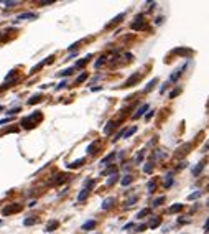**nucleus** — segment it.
Wrapping results in <instances>:
<instances>
[{"label":"nucleus","instance_id":"40","mask_svg":"<svg viewBox=\"0 0 209 234\" xmlns=\"http://www.w3.org/2000/svg\"><path fill=\"white\" fill-rule=\"evenodd\" d=\"M143 229H146V224H140V226H137V228H135V231H137V233H142Z\"/></svg>","mask_w":209,"mask_h":234},{"label":"nucleus","instance_id":"32","mask_svg":"<svg viewBox=\"0 0 209 234\" xmlns=\"http://www.w3.org/2000/svg\"><path fill=\"white\" fill-rule=\"evenodd\" d=\"M150 213V209H142V211H138V214H137V218H143V216H146V214Z\"/></svg>","mask_w":209,"mask_h":234},{"label":"nucleus","instance_id":"2","mask_svg":"<svg viewBox=\"0 0 209 234\" xmlns=\"http://www.w3.org/2000/svg\"><path fill=\"white\" fill-rule=\"evenodd\" d=\"M21 208H23L21 205L13 203V205H10V206H5V208L2 209V214H4V216H10V214H15V213H18V211H21Z\"/></svg>","mask_w":209,"mask_h":234},{"label":"nucleus","instance_id":"42","mask_svg":"<svg viewBox=\"0 0 209 234\" xmlns=\"http://www.w3.org/2000/svg\"><path fill=\"white\" fill-rule=\"evenodd\" d=\"M64 86H66V81H61V83H59V84H58V86H56L55 89H56V91H59V89H63Z\"/></svg>","mask_w":209,"mask_h":234},{"label":"nucleus","instance_id":"49","mask_svg":"<svg viewBox=\"0 0 209 234\" xmlns=\"http://www.w3.org/2000/svg\"><path fill=\"white\" fill-rule=\"evenodd\" d=\"M166 86H168V84H166V83H165V84H163V86H161V88H160V92H161V94H163V92H165V89H166Z\"/></svg>","mask_w":209,"mask_h":234},{"label":"nucleus","instance_id":"52","mask_svg":"<svg viewBox=\"0 0 209 234\" xmlns=\"http://www.w3.org/2000/svg\"><path fill=\"white\" fill-rule=\"evenodd\" d=\"M4 109H5V107H4V106H0V111H4Z\"/></svg>","mask_w":209,"mask_h":234},{"label":"nucleus","instance_id":"54","mask_svg":"<svg viewBox=\"0 0 209 234\" xmlns=\"http://www.w3.org/2000/svg\"><path fill=\"white\" fill-rule=\"evenodd\" d=\"M0 224H2V221H0Z\"/></svg>","mask_w":209,"mask_h":234},{"label":"nucleus","instance_id":"50","mask_svg":"<svg viewBox=\"0 0 209 234\" xmlns=\"http://www.w3.org/2000/svg\"><path fill=\"white\" fill-rule=\"evenodd\" d=\"M102 89V86H96V88H91V91H100Z\"/></svg>","mask_w":209,"mask_h":234},{"label":"nucleus","instance_id":"16","mask_svg":"<svg viewBox=\"0 0 209 234\" xmlns=\"http://www.w3.org/2000/svg\"><path fill=\"white\" fill-rule=\"evenodd\" d=\"M117 180H119V175H117V173H115V175H110L109 180L105 181V185H107V186H112L114 183H117Z\"/></svg>","mask_w":209,"mask_h":234},{"label":"nucleus","instance_id":"3","mask_svg":"<svg viewBox=\"0 0 209 234\" xmlns=\"http://www.w3.org/2000/svg\"><path fill=\"white\" fill-rule=\"evenodd\" d=\"M146 25H145V20H143V15H137L135 17V21L132 23V30L138 31V30H145Z\"/></svg>","mask_w":209,"mask_h":234},{"label":"nucleus","instance_id":"47","mask_svg":"<svg viewBox=\"0 0 209 234\" xmlns=\"http://www.w3.org/2000/svg\"><path fill=\"white\" fill-rule=\"evenodd\" d=\"M161 21H163V17H158V18H156V20H155V23H156V25H160Z\"/></svg>","mask_w":209,"mask_h":234},{"label":"nucleus","instance_id":"5","mask_svg":"<svg viewBox=\"0 0 209 234\" xmlns=\"http://www.w3.org/2000/svg\"><path fill=\"white\" fill-rule=\"evenodd\" d=\"M35 18H38L36 13H33V12H25V13H20V15L17 17V20L13 21V23H18L20 20H35Z\"/></svg>","mask_w":209,"mask_h":234},{"label":"nucleus","instance_id":"24","mask_svg":"<svg viewBox=\"0 0 209 234\" xmlns=\"http://www.w3.org/2000/svg\"><path fill=\"white\" fill-rule=\"evenodd\" d=\"M135 132H137V127H135V126H134V127H130V129H129V130H127V132H125V135H124V138H129V137H132V135H134Z\"/></svg>","mask_w":209,"mask_h":234},{"label":"nucleus","instance_id":"38","mask_svg":"<svg viewBox=\"0 0 209 234\" xmlns=\"http://www.w3.org/2000/svg\"><path fill=\"white\" fill-rule=\"evenodd\" d=\"M96 145H97V142H92L91 145L87 147V153H94V152H92V150H94V148H96Z\"/></svg>","mask_w":209,"mask_h":234},{"label":"nucleus","instance_id":"6","mask_svg":"<svg viewBox=\"0 0 209 234\" xmlns=\"http://www.w3.org/2000/svg\"><path fill=\"white\" fill-rule=\"evenodd\" d=\"M140 78H142V74H140V73H135L134 76H130L129 79L124 83V86H122V88H130V86H132V84H135L138 79H140Z\"/></svg>","mask_w":209,"mask_h":234},{"label":"nucleus","instance_id":"1","mask_svg":"<svg viewBox=\"0 0 209 234\" xmlns=\"http://www.w3.org/2000/svg\"><path fill=\"white\" fill-rule=\"evenodd\" d=\"M41 119H43L41 111H35L33 114L26 116L25 119L21 121V127H23V129H33V127L36 126L38 122H41Z\"/></svg>","mask_w":209,"mask_h":234},{"label":"nucleus","instance_id":"13","mask_svg":"<svg viewBox=\"0 0 209 234\" xmlns=\"http://www.w3.org/2000/svg\"><path fill=\"white\" fill-rule=\"evenodd\" d=\"M115 157H117V153H115V152H112V153H109V155H107V157H104V158L100 160V165H105V163H109L110 160H114V158H115Z\"/></svg>","mask_w":209,"mask_h":234},{"label":"nucleus","instance_id":"14","mask_svg":"<svg viewBox=\"0 0 209 234\" xmlns=\"http://www.w3.org/2000/svg\"><path fill=\"white\" fill-rule=\"evenodd\" d=\"M71 73H74V66H73V68H68V69H63V71H59L58 76H59V78H66V76H69Z\"/></svg>","mask_w":209,"mask_h":234},{"label":"nucleus","instance_id":"15","mask_svg":"<svg viewBox=\"0 0 209 234\" xmlns=\"http://www.w3.org/2000/svg\"><path fill=\"white\" fill-rule=\"evenodd\" d=\"M87 195H89V190L87 188H82V190H81V193L77 195V201H84L86 198H87Z\"/></svg>","mask_w":209,"mask_h":234},{"label":"nucleus","instance_id":"39","mask_svg":"<svg viewBox=\"0 0 209 234\" xmlns=\"http://www.w3.org/2000/svg\"><path fill=\"white\" fill-rule=\"evenodd\" d=\"M180 92H181V89H180V88H178V89H175V91H171V92H170V97L173 99V97H176L178 94H180Z\"/></svg>","mask_w":209,"mask_h":234},{"label":"nucleus","instance_id":"27","mask_svg":"<svg viewBox=\"0 0 209 234\" xmlns=\"http://www.w3.org/2000/svg\"><path fill=\"white\" fill-rule=\"evenodd\" d=\"M104 63H105V56H100V58H99V59H97V61H96V64H94V68H96V69H99V68L102 66V64H104Z\"/></svg>","mask_w":209,"mask_h":234},{"label":"nucleus","instance_id":"23","mask_svg":"<svg viewBox=\"0 0 209 234\" xmlns=\"http://www.w3.org/2000/svg\"><path fill=\"white\" fill-rule=\"evenodd\" d=\"M112 127H115V126H114V122H112V121H109V122H107V126L104 127V134H105V135H109V134H110V130H112Z\"/></svg>","mask_w":209,"mask_h":234},{"label":"nucleus","instance_id":"22","mask_svg":"<svg viewBox=\"0 0 209 234\" xmlns=\"http://www.w3.org/2000/svg\"><path fill=\"white\" fill-rule=\"evenodd\" d=\"M36 218H33V216H30V218H26L25 221H23V226H31V224H36Z\"/></svg>","mask_w":209,"mask_h":234},{"label":"nucleus","instance_id":"35","mask_svg":"<svg viewBox=\"0 0 209 234\" xmlns=\"http://www.w3.org/2000/svg\"><path fill=\"white\" fill-rule=\"evenodd\" d=\"M143 155H145L143 152H138V153H137V157H135V162H137V163H140V162L143 160Z\"/></svg>","mask_w":209,"mask_h":234},{"label":"nucleus","instance_id":"43","mask_svg":"<svg viewBox=\"0 0 209 234\" xmlns=\"http://www.w3.org/2000/svg\"><path fill=\"white\" fill-rule=\"evenodd\" d=\"M153 116H155V111H150V112H148V114L145 116V121H150V119H151Z\"/></svg>","mask_w":209,"mask_h":234},{"label":"nucleus","instance_id":"48","mask_svg":"<svg viewBox=\"0 0 209 234\" xmlns=\"http://www.w3.org/2000/svg\"><path fill=\"white\" fill-rule=\"evenodd\" d=\"M204 231H206V233L209 231V218H208V221H206V224H204Z\"/></svg>","mask_w":209,"mask_h":234},{"label":"nucleus","instance_id":"26","mask_svg":"<svg viewBox=\"0 0 209 234\" xmlns=\"http://www.w3.org/2000/svg\"><path fill=\"white\" fill-rule=\"evenodd\" d=\"M17 112H21V107H15V109H9L7 111V116H10V117H13Z\"/></svg>","mask_w":209,"mask_h":234},{"label":"nucleus","instance_id":"37","mask_svg":"<svg viewBox=\"0 0 209 234\" xmlns=\"http://www.w3.org/2000/svg\"><path fill=\"white\" fill-rule=\"evenodd\" d=\"M153 190H155V181L150 180L148 181V193H153Z\"/></svg>","mask_w":209,"mask_h":234},{"label":"nucleus","instance_id":"31","mask_svg":"<svg viewBox=\"0 0 209 234\" xmlns=\"http://www.w3.org/2000/svg\"><path fill=\"white\" fill-rule=\"evenodd\" d=\"M86 78H87V73H82V74H81L79 78L76 79V84H81L82 81H86Z\"/></svg>","mask_w":209,"mask_h":234},{"label":"nucleus","instance_id":"45","mask_svg":"<svg viewBox=\"0 0 209 234\" xmlns=\"http://www.w3.org/2000/svg\"><path fill=\"white\" fill-rule=\"evenodd\" d=\"M12 119H13V117H5V119H2V121H0V126H2V124H7V122H10Z\"/></svg>","mask_w":209,"mask_h":234},{"label":"nucleus","instance_id":"41","mask_svg":"<svg viewBox=\"0 0 209 234\" xmlns=\"http://www.w3.org/2000/svg\"><path fill=\"white\" fill-rule=\"evenodd\" d=\"M4 4H5V5H7V7H13V5H17V4H18V2H17V0H15V2H12V0H10V2H9V0H5Z\"/></svg>","mask_w":209,"mask_h":234},{"label":"nucleus","instance_id":"18","mask_svg":"<svg viewBox=\"0 0 209 234\" xmlns=\"http://www.w3.org/2000/svg\"><path fill=\"white\" fill-rule=\"evenodd\" d=\"M82 163H84V158H79V160H76V162L69 163V165H68V168H79Z\"/></svg>","mask_w":209,"mask_h":234},{"label":"nucleus","instance_id":"12","mask_svg":"<svg viewBox=\"0 0 209 234\" xmlns=\"http://www.w3.org/2000/svg\"><path fill=\"white\" fill-rule=\"evenodd\" d=\"M91 58H92V54H87V56H86V58H82V59H79V61H77V63H76V64H74V69H76V68H82V66H84V64L87 63V61H89V59H91Z\"/></svg>","mask_w":209,"mask_h":234},{"label":"nucleus","instance_id":"51","mask_svg":"<svg viewBox=\"0 0 209 234\" xmlns=\"http://www.w3.org/2000/svg\"><path fill=\"white\" fill-rule=\"evenodd\" d=\"M184 167H188V163H186V162H181V163H180V168H184Z\"/></svg>","mask_w":209,"mask_h":234},{"label":"nucleus","instance_id":"11","mask_svg":"<svg viewBox=\"0 0 209 234\" xmlns=\"http://www.w3.org/2000/svg\"><path fill=\"white\" fill-rule=\"evenodd\" d=\"M94 226H96V221H94V219H89V221H86L82 226H81V229H82V231H89V229H92Z\"/></svg>","mask_w":209,"mask_h":234},{"label":"nucleus","instance_id":"8","mask_svg":"<svg viewBox=\"0 0 209 234\" xmlns=\"http://www.w3.org/2000/svg\"><path fill=\"white\" fill-rule=\"evenodd\" d=\"M148 109H150V104H143L142 107H140V109L137 111V112L134 114V119H140V117H142L143 114H145L146 111H148Z\"/></svg>","mask_w":209,"mask_h":234},{"label":"nucleus","instance_id":"25","mask_svg":"<svg viewBox=\"0 0 209 234\" xmlns=\"http://www.w3.org/2000/svg\"><path fill=\"white\" fill-rule=\"evenodd\" d=\"M181 209H183V205H180V203H178V205H175V206H171V208H170V213H180Z\"/></svg>","mask_w":209,"mask_h":234},{"label":"nucleus","instance_id":"19","mask_svg":"<svg viewBox=\"0 0 209 234\" xmlns=\"http://www.w3.org/2000/svg\"><path fill=\"white\" fill-rule=\"evenodd\" d=\"M156 81H158V79H156V78H153V79H151L150 83H148V84L145 86V89H143V91H145V92H150L151 89H153V86L156 84Z\"/></svg>","mask_w":209,"mask_h":234},{"label":"nucleus","instance_id":"33","mask_svg":"<svg viewBox=\"0 0 209 234\" xmlns=\"http://www.w3.org/2000/svg\"><path fill=\"white\" fill-rule=\"evenodd\" d=\"M151 170H153L151 163H145V167H143V171H145V173H151Z\"/></svg>","mask_w":209,"mask_h":234},{"label":"nucleus","instance_id":"10","mask_svg":"<svg viewBox=\"0 0 209 234\" xmlns=\"http://www.w3.org/2000/svg\"><path fill=\"white\" fill-rule=\"evenodd\" d=\"M114 203H115V200H114L112 196H109V198H105V200H104V203H102V206H100V208H102V209H109L110 206L114 205Z\"/></svg>","mask_w":209,"mask_h":234},{"label":"nucleus","instance_id":"9","mask_svg":"<svg viewBox=\"0 0 209 234\" xmlns=\"http://www.w3.org/2000/svg\"><path fill=\"white\" fill-rule=\"evenodd\" d=\"M59 226V223L56 221V219H53V221H50L48 223V224H46V233H53V231L56 229V228H58Z\"/></svg>","mask_w":209,"mask_h":234},{"label":"nucleus","instance_id":"20","mask_svg":"<svg viewBox=\"0 0 209 234\" xmlns=\"http://www.w3.org/2000/svg\"><path fill=\"white\" fill-rule=\"evenodd\" d=\"M132 180H134V178H132L130 175H125L124 178H122V181H120V183H122V186H129V185L132 183Z\"/></svg>","mask_w":209,"mask_h":234},{"label":"nucleus","instance_id":"7","mask_svg":"<svg viewBox=\"0 0 209 234\" xmlns=\"http://www.w3.org/2000/svg\"><path fill=\"white\" fill-rule=\"evenodd\" d=\"M184 69H186V63H184L181 68H178V69H176V71L173 73L171 76H170V81H171V83H176V81L180 79V76L183 74V71H184Z\"/></svg>","mask_w":209,"mask_h":234},{"label":"nucleus","instance_id":"29","mask_svg":"<svg viewBox=\"0 0 209 234\" xmlns=\"http://www.w3.org/2000/svg\"><path fill=\"white\" fill-rule=\"evenodd\" d=\"M173 183V178H171V173H168L166 175V181H165V188H170Z\"/></svg>","mask_w":209,"mask_h":234},{"label":"nucleus","instance_id":"30","mask_svg":"<svg viewBox=\"0 0 209 234\" xmlns=\"http://www.w3.org/2000/svg\"><path fill=\"white\" fill-rule=\"evenodd\" d=\"M160 223H161V219H160V218H156V219H153V221L150 223V228H151V229H155L156 226H160Z\"/></svg>","mask_w":209,"mask_h":234},{"label":"nucleus","instance_id":"21","mask_svg":"<svg viewBox=\"0 0 209 234\" xmlns=\"http://www.w3.org/2000/svg\"><path fill=\"white\" fill-rule=\"evenodd\" d=\"M40 101H41V94H36V96H31V97L28 99V104L33 106L35 102H40Z\"/></svg>","mask_w":209,"mask_h":234},{"label":"nucleus","instance_id":"17","mask_svg":"<svg viewBox=\"0 0 209 234\" xmlns=\"http://www.w3.org/2000/svg\"><path fill=\"white\" fill-rule=\"evenodd\" d=\"M203 168H204V162L198 163V167H196V168H193V175H194V176H196V175H199L201 171H203Z\"/></svg>","mask_w":209,"mask_h":234},{"label":"nucleus","instance_id":"46","mask_svg":"<svg viewBox=\"0 0 209 234\" xmlns=\"http://www.w3.org/2000/svg\"><path fill=\"white\" fill-rule=\"evenodd\" d=\"M130 228H134V223H127V224L124 226L122 229H124V231H127V229H130Z\"/></svg>","mask_w":209,"mask_h":234},{"label":"nucleus","instance_id":"44","mask_svg":"<svg viewBox=\"0 0 209 234\" xmlns=\"http://www.w3.org/2000/svg\"><path fill=\"white\" fill-rule=\"evenodd\" d=\"M55 4V0H43V2H40V5H51Z\"/></svg>","mask_w":209,"mask_h":234},{"label":"nucleus","instance_id":"4","mask_svg":"<svg viewBox=\"0 0 209 234\" xmlns=\"http://www.w3.org/2000/svg\"><path fill=\"white\" fill-rule=\"evenodd\" d=\"M53 59H55V56H48L46 59H43L41 63H38L36 66L31 68V69H30V74H35L36 71H40V69H41V68L45 66V64H51V63H53Z\"/></svg>","mask_w":209,"mask_h":234},{"label":"nucleus","instance_id":"34","mask_svg":"<svg viewBox=\"0 0 209 234\" xmlns=\"http://www.w3.org/2000/svg\"><path fill=\"white\" fill-rule=\"evenodd\" d=\"M137 200H138L137 196H132V198H129V200H127V203H125V205H127V206H132L134 203H137Z\"/></svg>","mask_w":209,"mask_h":234},{"label":"nucleus","instance_id":"36","mask_svg":"<svg viewBox=\"0 0 209 234\" xmlns=\"http://www.w3.org/2000/svg\"><path fill=\"white\" fill-rule=\"evenodd\" d=\"M199 196H201V191H194L193 195L188 196V200H196V198H199Z\"/></svg>","mask_w":209,"mask_h":234},{"label":"nucleus","instance_id":"53","mask_svg":"<svg viewBox=\"0 0 209 234\" xmlns=\"http://www.w3.org/2000/svg\"><path fill=\"white\" fill-rule=\"evenodd\" d=\"M208 206H209V200H208Z\"/></svg>","mask_w":209,"mask_h":234},{"label":"nucleus","instance_id":"28","mask_svg":"<svg viewBox=\"0 0 209 234\" xmlns=\"http://www.w3.org/2000/svg\"><path fill=\"white\" fill-rule=\"evenodd\" d=\"M163 201H165V196H160V198H156V200L151 203V206H153V208H156V206H160L161 203H163Z\"/></svg>","mask_w":209,"mask_h":234}]
</instances>
